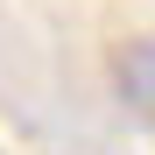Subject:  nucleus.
I'll use <instances>...</instances> for the list:
<instances>
[{"label":"nucleus","instance_id":"f257e3e1","mask_svg":"<svg viewBox=\"0 0 155 155\" xmlns=\"http://www.w3.org/2000/svg\"><path fill=\"white\" fill-rule=\"evenodd\" d=\"M113 92L141 127H155V35H134L113 49Z\"/></svg>","mask_w":155,"mask_h":155}]
</instances>
